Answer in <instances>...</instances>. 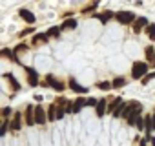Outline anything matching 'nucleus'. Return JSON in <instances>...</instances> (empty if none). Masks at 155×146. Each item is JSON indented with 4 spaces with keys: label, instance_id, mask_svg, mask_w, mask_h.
<instances>
[{
    "label": "nucleus",
    "instance_id": "nucleus-1",
    "mask_svg": "<svg viewBox=\"0 0 155 146\" xmlns=\"http://www.w3.org/2000/svg\"><path fill=\"white\" fill-rule=\"evenodd\" d=\"M148 64L146 62H133V68H131V77L133 79H144L148 75Z\"/></svg>",
    "mask_w": 155,
    "mask_h": 146
},
{
    "label": "nucleus",
    "instance_id": "nucleus-2",
    "mask_svg": "<svg viewBox=\"0 0 155 146\" xmlns=\"http://www.w3.org/2000/svg\"><path fill=\"white\" fill-rule=\"evenodd\" d=\"M115 18H117V22H120V24H131V22H135L137 18H135V15L133 13H130V11H120V13H117L115 15Z\"/></svg>",
    "mask_w": 155,
    "mask_h": 146
},
{
    "label": "nucleus",
    "instance_id": "nucleus-3",
    "mask_svg": "<svg viewBox=\"0 0 155 146\" xmlns=\"http://www.w3.org/2000/svg\"><path fill=\"white\" fill-rule=\"evenodd\" d=\"M35 108L37 106H31V104H28V108H26V122H28V126H33V124H37L35 122Z\"/></svg>",
    "mask_w": 155,
    "mask_h": 146
},
{
    "label": "nucleus",
    "instance_id": "nucleus-4",
    "mask_svg": "<svg viewBox=\"0 0 155 146\" xmlns=\"http://www.w3.org/2000/svg\"><path fill=\"white\" fill-rule=\"evenodd\" d=\"M35 122H37V124H46V122H48V117H46L42 106H37V108H35Z\"/></svg>",
    "mask_w": 155,
    "mask_h": 146
},
{
    "label": "nucleus",
    "instance_id": "nucleus-5",
    "mask_svg": "<svg viewBox=\"0 0 155 146\" xmlns=\"http://www.w3.org/2000/svg\"><path fill=\"white\" fill-rule=\"evenodd\" d=\"M46 82H48V84H49V86H51L53 90H57V91H62V90L66 88V86H64V84H62L60 81H57V79H55L53 75H48V77H46Z\"/></svg>",
    "mask_w": 155,
    "mask_h": 146
},
{
    "label": "nucleus",
    "instance_id": "nucleus-6",
    "mask_svg": "<svg viewBox=\"0 0 155 146\" xmlns=\"http://www.w3.org/2000/svg\"><path fill=\"white\" fill-rule=\"evenodd\" d=\"M20 126H22V113H15L13 121L9 122V128H11V131H18Z\"/></svg>",
    "mask_w": 155,
    "mask_h": 146
},
{
    "label": "nucleus",
    "instance_id": "nucleus-7",
    "mask_svg": "<svg viewBox=\"0 0 155 146\" xmlns=\"http://www.w3.org/2000/svg\"><path fill=\"white\" fill-rule=\"evenodd\" d=\"M28 82H29V86H37L38 84V75H37L35 68H28Z\"/></svg>",
    "mask_w": 155,
    "mask_h": 146
},
{
    "label": "nucleus",
    "instance_id": "nucleus-8",
    "mask_svg": "<svg viewBox=\"0 0 155 146\" xmlns=\"http://www.w3.org/2000/svg\"><path fill=\"white\" fill-rule=\"evenodd\" d=\"M106 110H108V102H106V99H101L99 104L95 106V113H97V117H102V115L106 113Z\"/></svg>",
    "mask_w": 155,
    "mask_h": 146
},
{
    "label": "nucleus",
    "instance_id": "nucleus-9",
    "mask_svg": "<svg viewBox=\"0 0 155 146\" xmlns=\"http://www.w3.org/2000/svg\"><path fill=\"white\" fill-rule=\"evenodd\" d=\"M0 55L6 57V58H9V60H13V62H17V64H20V58L15 55V51H11V49H8V48H4L2 51H0Z\"/></svg>",
    "mask_w": 155,
    "mask_h": 146
},
{
    "label": "nucleus",
    "instance_id": "nucleus-10",
    "mask_svg": "<svg viewBox=\"0 0 155 146\" xmlns=\"http://www.w3.org/2000/svg\"><path fill=\"white\" fill-rule=\"evenodd\" d=\"M69 88H71L73 91H77V93H81V95L88 91V88H84V86H81V84H79V82H77L75 79H69Z\"/></svg>",
    "mask_w": 155,
    "mask_h": 146
},
{
    "label": "nucleus",
    "instance_id": "nucleus-11",
    "mask_svg": "<svg viewBox=\"0 0 155 146\" xmlns=\"http://www.w3.org/2000/svg\"><path fill=\"white\" fill-rule=\"evenodd\" d=\"M144 26H148V20H146L144 17H140V18H137V20L133 22V31H135V33H140Z\"/></svg>",
    "mask_w": 155,
    "mask_h": 146
},
{
    "label": "nucleus",
    "instance_id": "nucleus-12",
    "mask_svg": "<svg viewBox=\"0 0 155 146\" xmlns=\"http://www.w3.org/2000/svg\"><path fill=\"white\" fill-rule=\"evenodd\" d=\"M18 13H20V17H22L28 24H33V22H35V15H33L29 9H20Z\"/></svg>",
    "mask_w": 155,
    "mask_h": 146
},
{
    "label": "nucleus",
    "instance_id": "nucleus-13",
    "mask_svg": "<svg viewBox=\"0 0 155 146\" xmlns=\"http://www.w3.org/2000/svg\"><path fill=\"white\" fill-rule=\"evenodd\" d=\"M48 38H49L48 35H44V33H37V35L33 37V40H31V42H33L35 46H38V44H46V42H48Z\"/></svg>",
    "mask_w": 155,
    "mask_h": 146
},
{
    "label": "nucleus",
    "instance_id": "nucleus-14",
    "mask_svg": "<svg viewBox=\"0 0 155 146\" xmlns=\"http://www.w3.org/2000/svg\"><path fill=\"white\" fill-rule=\"evenodd\" d=\"M4 77H6V79H8V81L11 82V88H13L15 91H20V82H18V81H17V79H15V77L11 75V73H6Z\"/></svg>",
    "mask_w": 155,
    "mask_h": 146
},
{
    "label": "nucleus",
    "instance_id": "nucleus-15",
    "mask_svg": "<svg viewBox=\"0 0 155 146\" xmlns=\"http://www.w3.org/2000/svg\"><path fill=\"white\" fill-rule=\"evenodd\" d=\"M57 111H58V106L57 104H51L48 108V121H57Z\"/></svg>",
    "mask_w": 155,
    "mask_h": 146
},
{
    "label": "nucleus",
    "instance_id": "nucleus-16",
    "mask_svg": "<svg viewBox=\"0 0 155 146\" xmlns=\"http://www.w3.org/2000/svg\"><path fill=\"white\" fill-rule=\"evenodd\" d=\"M120 104H122V99H120V97H117V99H111V104L108 106V111H110V113H115V110H117Z\"/></svg>",
    "mask_w": 155,
    "mask_h": 146
},
{
    "label": "nucleus",
    "instance_id": "nucleus-17",
    "mask_svg": "<svg viewBox=\"0 0 155 146\" xmlns=\"http://www.w3.org/2000/svg\"><path fill=\"white\" fill-rule=\"evenodd\" d=\"M60 28H62V29H75V28H77V20H75V18H66Z\"/></svg>",
    "mask_w": 155,
    "mask_h": 146
},
{
    "label": "nucleus",
    "instance_id": "nucleus-18",
    "mask_svg": "<svg viewBox=\"0 0 155 146\" xmlns=\"http://www.w3.org/2000/svg\"><path fill=\"white\" fill-rule=\"evenodd\" d=\"M95 17H97V18H99L101 22H104V24H106V22H108L110 18H113V13H111V11H104L102 15H101V13H97Z\"/></svg>",
    "mask_w": 155,
    "mask_h": 146
},
{
    "label": "nucleus",
    "instance_id": "nucleus-19",
    "mask_svg": "<svg viewBox=\"0 0 155 146\" xmlns=\"http://www.w3.org/2000/svg\"><path fill=\"white\" fill-rule=\"evenodd\" d=\"M111 84H113V88H124L126 86V79L124 77H115V81Z\"/></svg>",
    "mask_w": 155,
    "mask_h": 146
},
{
    "label": "nucleus",
    "instance_id": "nucleus-20",
    "mask_svg": "<svg viewBox=\"0 0 155 146\" xmlns=\"http://www.w3.org/2000/svg\"><path fill=\"white\" fill-rule=\"evenodd\" d=\"M126 110H128V106L122 102L117 110H115V113H113V117H124V113H126Z\"/></svg>",
    "mask_w": 155,
    "mask_h": 146
},
{
    "label": "nucleus",
    "instance_id": "nucleus-21",
    "mask_svg": "<svg viewBox=\"0 0 155 146\" xmlns=\"http://www.w3.org/2000/svg\"><path fill=\"white\" fill-rule=\"evenodd\" d=\"M146 33H148V37L155 42V24H150V26L146 28Z\"/></svg>",
    "mask_w": 155,
    "mask_h": 146
},
{
    "label": "nucleus",
    "instance_id": "nucleus-22",
    "mask_svg": "<svg viewBox=\"0 0 155 146\" xmlns=\"http://www.w3.org/2000/svg\"><path fill=\"white\" fill-rule=\"evenodd\" d=\"M97 88H99V90H104V91H106V90L113 88V84H111V82H108V81H102V82H99V84H97Z\"/></svg>",
    "mask_w": 155,
    "mask_h": 146
},
{
    "label": "nucleus",
    "instance_id": "nucleus-23",
    "mask_svg": "<svg viewBox=\"0 0 155 146\" xmlns=\"http://www.w3.org/2000/svg\"><path fill=\"white\" fill-rule=\"evenodd\" d=\"M60 31H62V28H51L46 35H48V37H58V35H60Z\"/></svg>",
    "mask_w": 155,
    "mask_h": 146
},
{
    "label": "nucleus",
    "instance_id": "nucleus-24",
    "mask_svg": "<svg viewBox=\"0 0 155 146\" xmlns=\"http://www.w3.org/2000/svg\"><path fill=\"white\" fill-rule=\"evenodd\" d=\"M153 57H155V49H153L151 46H148V48H146V58H150V60L153 62Z\"/></svg>",
    "mask_w": 155,
    "mask_h": 146
},
{
    "label": "nucleus",
    "instance_id": "nucleus-25",
    "mask_svg": "<svg viewBox=\"0 0 155 146\" xmlns=\"http://www.w3.org/2000/svg\"><path fill=\"white\" fill-rule=\"evenodd\" d=\"M153 79H155V71H151V73H148V75H146V77L142 79V84L146 86V84H148L150 81H153Z\"/></svg>",
    "mask_w": 155,
    "mask_h": 146
},
{
    "label": "nucleus",
    "instance_id": "nucleus-26",
    "mask_svg": "<svg viewBox=\"0 0 155 146\" xmlns=\"http://www.w3.org/2000/svg\"><path fill=\"white\" fill-rule=\"evenodd\" d=\"M26 49H28V44L22 42V44H18V46L15 48V55H17V53H22V51H26Z\"/></svg>",
    "mask_w": 155,
    "mask_h": 146
},
{
    "label": "nucleus",
    "instance_id": "nucleus-27",
    "mask_svg": "<svg viewBox=\"0 0 155 146\" xmlns=\"http://www.w3.org/2000/svg\"><path fill=\"white\" fill-rule=\"evenodd\" d=\"M97 104H99V99H93V97L86 99V106H97Z\"/></svg>",
    "mask_w": 155,
    "mask_h": 146
},
{
    "label": "nucleus",
    "instance_id": "nucleus-28",
    "mask_svg": "<svg viewBox=\"0 0 155 146\" xmlns=\"http://www.w3.org/2000/svg\"><path fill=\"white\" fill-rule=\"evenodd\" d=\"M9 115H11V108H4V110H2V117H4V119H8Z\"/></svg>",
    "mask_w": 155,
    "mask_h": 146
},
{
    "label": "nucleus",
    "instance_id": "nucleus-29",
    "mask_svg": "<svg viewBox=\"0 0 155 146\" xmlns=\"http://www.w3.org/2000/svg\"><path fill=\"white\" fill-rule=\"evenodd\" d=\"M8 128H9V124H8V122H4V124H2V128H0V135H6Z\"/></svg>",
    "mask_w": 155,
    "mask_h": 146
},
{
    "label": "nucleus",
    "instance_id": "nucleus-30",
    "mask_svg": "<svg viewBox=\"0 0 155 146\" xmlns=\"http://www.w3.org/2000/svg\"><path fill=\"white\" fill-rule=\"evenodd\" d=\"M29 33H33V28H28V29L20 31V37H26V35H29Z\"/></svg>",
    "mask_w": 155,
    "mask_h": 146
},
{
    "label": "nucleus",
    "instance_id": "nucleus-31",
    "mask_svg": "<svg viewBox=\"0 0 155 146\" xmlns=\"http://www.w3.org/2000/svg\"><path fill=\"white\" fill-rule=\"evenodd\" d=\"M64 113H66V110H64V108H58V111H57V119H62Z\"/></svg>",
    "mask_w": 155,
    "mask_h": 146
},
{
    "label": "nucleus",
    "instance_id": "nucleus-32",
    "mask_svg": "<svg viewBox=\"0 0 155 146\" xmlns=\"http://www.w3.org/2000/svg\"><path fill=\"white\" fill-rule=\"evenodd\" d=\"M97 6H99V4H91L90 8H86V9H84V13H88V11H93V9H97Z\"/></svg>",
    "mask_w": 155,
    "mask_h": 146
},
{
    "label": "nucleus",
    "instance_id": "nucleus-33",
    "mask_svg": "<svg viewBox=\"0 0 155 146\" xmlns=\"http://www.w3.org/2000/svg\"><path fill=\"white\" fill-rule=\"evenodd\" d=\"M151 122H153V130H155V113L151 115Z\"/></svg>",
    "mask_w": 155,
    "mask_h": 146
},
{
    "label": "nucleus",
    "instance_id": "nucleus-34",
    "mask_svg": "<svg viewBox=\"0 0 155 146\" xmlns=\"http://www.w3.org/2000/svg\"><path fill=\"white\" fill-rule=\"evenodd\" d=\"M150 142H151V144H153V146H155V137H153V139H151V141H150Z\"/></svg>",
    "mask_w": 155,
    "mask_h": 146
},
{
    "label": "nucleus",
    "instance_id": "nucleus-35",
    "mask_svg": "<svg viewBox=\"0 0 155 146\" xmlns=\"http://www.w3.org/2000/svg\"><path fill=\"white\" fill-rule=\"evenodd\" d=\"M153 64H155V57H153Z\"/></svg>",
    "mask_w": 155,
    "mask_h": 146
}]
</instances>
